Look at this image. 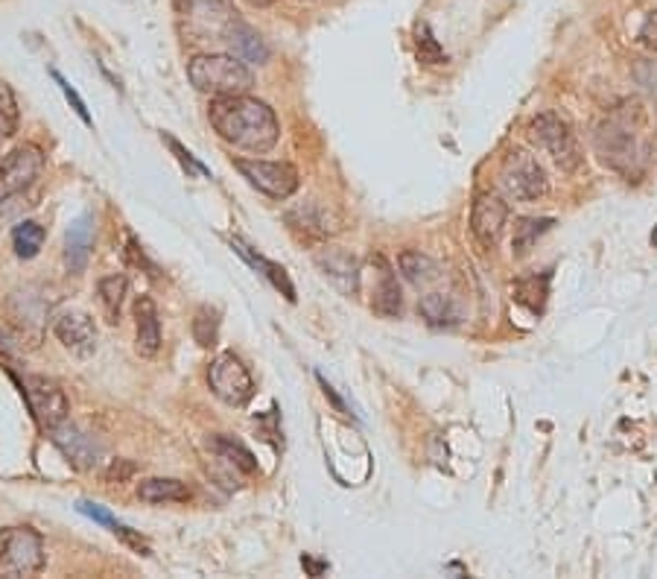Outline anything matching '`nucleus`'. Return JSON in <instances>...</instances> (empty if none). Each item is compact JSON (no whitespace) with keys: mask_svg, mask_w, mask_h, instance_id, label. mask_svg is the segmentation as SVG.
I'll return each instance as SVG.
<instances>
[{"mask_svg":"<svg viewBox=\"0 0 657 579\" xmlns=\"http://www.w3.org/2000/svg\"><path fill=\"white\" fill-rule=\"evenodd\" d=\"M315 263L322 270L324 279H331L336 287L351 296L353 290L360 287V261L353 258L351 252L345 249H324L315 255Z\"/></svg>","mask_w":657,"mask_h":579,"instance_id":"dca6fc26","label":"nucleus"},{"mask_svg":"<svg viewBox=\"0 0 657 579\" xmlns=\"http://www.w3.org/2000/svg\"><path fill=\"white\" fill-rule=\"evenodd\" d=\"M508 220V205L497 193H479L474 211H471V232L477 237L482 249H494L505 232Z\"/></svg>","mask_w":657,"mask_h":579,"instance_id":"ddd939ff","label":"nucleus"},{"mask_svg":"<svg viewBox=\"0 0 657 579\" xmlns=\"http://www.w3.org/2000/svg\"><path fill=\"white\" fill-rule=\"evenodd\" d=\"M134 348L141 358H155L158 348H162V319H158V308L150 296H141L134 301Z\"/></svg>","mask_w":657,"mask_h":579,"instance_id":"f3484780","label":"nucleus"},{"mask_svg":"<svg viewBox=\"0 0 657 579\" xmlns=\"http://www.w3.org/2000/svg\"><path fill=\"white\" fill-rule=\"evenodd\" d=\"M217 329H219V313L214 308H199L196 319H193V334L199 346H214L217 343Z\"/></svg>","mask_w":657,"mask_h":579,"instance_id":"2f4dec72","label":"nucleus"},{"mask_svg":"<svg viewBox=\"0 0 657 579\" xmlns=\"http://www.w3.org/2000/svg\"><path fill=\"white\" fill-rule=\"evenodd\" d=\"M50 442L56 445L67 463L79 468V472H91L100 463V456H103L100 445L91 436L82 434L79 427L67 425V422H62V425L50 430Z\"/></svg>","mask_w":657,"mask_h":579,"instance_id":"4468645a","label":"nucleus"},{"mask_svg":"<svg viewBox=\"0 0 657 579\" xmlns=\"http://www.w3.org/2000/svg\"><path fill=\"white\" fill-rule=\"evenodd\" d=\"M167 138V144H170V150L176 155H179V162L184 167H188V170H191V173H199V176H208V170H205V167L199 165V162H196V158H193L191 153H188V150H184V146L179 144V141H176V138H170V136H164Z\"/></svg>","mask_w":657,"mask_h":579,"instance_id":"f704fd0d","label":"nucleus"},{"mask_svg":"<svg viewBox=\"0 0 657 579\" xmlns=\"http://www.w3.org/2000/svg\"><path fill=\"white\" fill-rule=\"evenodd\" d=\"M44 170V153L36 144L15 146L10 155L0 158V205L27 191Z\"/></svg>","mask_w":657,"mask_h":579,"instance_id":"9b49d317","label":"nucleus"},{"mask_svg":"<svg viewBox=\"0 0 657 579\" xmlns=\"http://www.w3.org/2000/svg\"><path fill=\"white\" fill-rule=\"evenodd\" d=\"M179 18L188 24V33L196 39H222L237 21V10L231 0H176Z\"/></svg>","mask_w":657,"mask_h":579,"instance_id":"39448f33","label":"nucleus"},{"mask_svg":"<svg viewBox=\"0 0 657 579\" xmlns=\"http://www.w3.org/2000/svg\"><path fill=\"white\" fill-rule=\"evenodd\" d=\"M421 317L427 319L429 325H436V329H445V325H453L456 322V308H453V301L445 293H429L424 299L418 301Z\"/></svg>","mask_w":657,"mask_h":579,"instance_id":"bb28decb","label":"nucleus"},{"mask_svg":"<svg viewBox=\"0 0 657 579\" xmlns=\"http://www.w3.org/2000/svg\"><path fill=\"white\" fill-rule=\"evenodd\" d=\"M188 79L202 94L231 97L248 94L255 86V77L243 59L229 53H202L188 62Z\"/></svg>","mask_w":657,"mask_h":579,"instance_id":"f03ea898","label":"nucleus"},{"mask_svg":"<svg viewBox=\"0 0 657 579\" xmlns=\"http://www.w3.org/2000/svg\"><path fill=\"white\" fill-rule=\"evenodd\" d=\"M208 120L226 144L246 153H269L281 138V124L275 112L248 94L214 97L208 106Z\"/></svg>","mask_w":657,"mask_h":579,"instance_id":"f257e3e1","label":"nucleus"},{"mask_svg":"<svg viewBox=\"0 0 657 579\" xmlns=\"http://www.w3.org/2000/svg\"><path fill=\"white\" fill-rule=\"evenodd\" d=\"M374 261H377L381 272H377V284H374L372 308L377 310L381 317H398L400 305H403V299H400L398 279H395V272H391V267L383 261L381 255H377Z\"/></svg>","mask_w":657,"mask_h":579,"instance_id":"4be33fe9","label":"nucleus"},{"mask_svg":"<svg viewBox=\"0 0 657 579\" xmlns=\"http://www.w3.org/2000/svg\"><path fill=\"white\" fill-rule=\"evenodd\" d=\"M21 124V112H18V100H15V91H12L10 82L0 79V141H10L15 132H18Z\"/></svg>","mask_w":657,"mask_h":579,"instance_id":"c85d7f7f","label":"nucleus"},{"mask_svg":"<svg viewBox=\"0 0 657 579\" xmlns=\"http://www.w3.org/2000/svg\"><path fill=\"white\" fill-rule=\"evenodd\" d=\"M7 310H10L12 322L18 334H27L29 329H41V319H44V310L48 305L41 299L33 296V290H21V293H12V299L7 301Z\"/></svg>","mask_w":657,"mask_h":579,"instance_id":"412c9836","label":"nucleus"},{"mask_svg":"<svg viewBox=\"0 0 657 579\" xmlns=\"http://www.w3.org/2000/svg\"><path fill=\"white\" fill-rule=\"evenodd\" d=\"M529 132H532L534 144H541L546 153L553 155L555 165L562 167V170H579L581 167V150L579 141L572 136L570 124L564 120L562 115H555V112H543L532 120L529 126Z\"/></svg>","mask_w":657,"mask_h":579,"instance_id":"423d86ee","label":"nucleus"},{"mask_svg":"<svg viewBox=\"0 0 657 579\" xmlns=\"http://www.w3.org/2000/svg\"><path fill=\"white\" fill-rule=\"evenodd\" d=\"M138 498L143 503H188L191 489L176 477H146L138 483Z\"/></svg>","mask_w":657,"mask_h":579,"instance_id":"aec40b11","label":"nucleus"},{"mask_svg":"<svg viewBox=\"0 0 657 579\" xmlns=\"http://www.w3.org/2000/svg\"><path fill=\"white\" fill-rule=\"evenodd\" d=\"M307 565V570H310V574H313V577H319V574H322L324 568H327V565H322V562H310V559H301Z\"/></svg>","mask_w":657,"mask_h":579,"instance_id":"ea45409f","label":"nucleus"},{"mask_svg":"<svg viewBox=\"0 0 657 579\" xmlns=\"http://www.w3.org/2000/svg\"><path fill=\"white\" fill-rule=\"evenodd\" d=\"M415 44H418L421 62H427V65H441V62H448V53H445L441 44L433 39V33H429L427 24H418V27H415Z\"/></svg>","mask_w":657,"mask_h":579,"instance_id":"7c9ffc66","label":"nucleus"},{"mask_svg":"<svg viewBox=\"0 0 657 579\" xmlns=\"http://www.w3.org/2000/svg\"><path fill=\"white\" fill-rule=\"evenodd\" d=\"M91 246H94V220H91V217H79V220L67 229L65 237V263L74 275H79V272L88 267Z\"/></svg>","mask_w":657,"mask_h":579,"instance_id":"a211bd4d","label":"nucleus"},{"mask_svg":"<svg viewBox=\"0 0 657 579\" xmlns=\"http://www.w3.org/2000/svg\"><path fill=\"white\" fill-rule=\"evenodd\" d=\"M234 167L252 188L272 200H289L298 191V170L289 162H263V158H237Z\"/></svg>","mask_w":657,"mask_h":579,"instance_id":"9d476101","label":"nucleus"},{"mask_svg":"<svg viewBox=\"0 0 657 579\" xmlns=\"http://www.w3.org/2000/svg\"><path fill=\"white\" fill-rule=\"evenodd\" d=\"M596 150L602 162L610 165L619 173H629L637 165V132L631 124V115L626 108H619L596 129Z\"/></svg>","mask_w":657,"mask_h":579,"instance_id":"20e7f679","label":"nucleus"},{"mask_svg":"<svg viewBox=\"0 0 657 579\" xmlns=\"http://www.w3.org/2000/svg\"><path fill=\"white\" fill-rule=\"evenodd\" d=\"M134 474V465L129 463V460H115V463H112V468H108V472H105V480L108 483H124V480H129V477H132Z\"/></svg>","mask_w":657,"mask_h":579,"instance_id":"e433bc0d","label":"nucleus"},{"mask_svg":"<svg viewBox=\"0 0 657 579\" xmlns=\"http://www.w3.org/2000/svg\"><path fill=\"white\" fill-rule=\"evenodd\" d=\"M319 381H322V386H324V396H327V398H331V401H334L336 410H339V413H348V410H345V404H343V398H339V396H336V393H334V386L327 384V381H324V377H319Z\"/></svg>","mask_w":657,"mask_h":579,"instance_id":"58836bf2","label":"nucleus"},{"mask_svg":"<svg viewBox=\"0 0 657 579\" xmlns=\"http://www.w3.org/2000/svg\"><path fill=\"white\" fill-rule=\"evenodd\" d=\"M637 39H640V44H643V48L655 50V53H657V10L648 12L646 18H643V24H640Z\"/></svg>","mask_w":657,"mask_h":579,"instance_id":"72a5a7b5","label":"nucleus"},{"mask_svg":"<svg viewBox=\"0 0 657 579\" xmlns=\"http://www.w3.org/2000/svg\"><path fill=\"white\" fill-rule=\"evenodd\" d=\"M53 79H56L59 88H62V94L67 97V103H70V106H74V112H77V115L82 117V124H88V126L94 124V120H91V115H88L86 103H82V100H79V94H77V91H74V88L67 86L65 77H62V74H56V70H53Z\"/></svg>","mask_w":657,"mask_h":579,"instance_id":"473e14b6","label":"nucleus"},{"mask_svg":"<svg viewBox=\"0 0 657 579\" xmlns=\"http://www.w3.org/2000/svg\"><path fill=\"white\" fill-rule=\"evenodd\" d=\"M286 220L293 222L296 229L307 234H319V237H331V234L343 232V217L331 208V205L310 200V203L298 205L286 214Z\"/></svg>","mask_w":657,"mask_h":579,"instance_id":"2eb2a0df","label":"nucleus"},{"mask_svg":"<svg viewBox=\"0 0 657 579\" xmlns=\"http://www.w3.org/2000/svg\"><path fill=\"white\" fill-rule=\"evenodd\" d=\"M53 334L62 346L70 351V355H77V358H91L96 351V325L91 313L86 310L70 308L65 313H59L53 319Z\"/></svg>","mask_w":657,"mask_h":579,"instance_id":"f8f14e48","label":"nucleus"},{"mask_svg":"<svg viewBox=\"0 0 657 579\" xmlns=\"http://www.w3.org/2000/svg\"><path fill=\"white\" fill-rule=\"evenodd\" d=\"M226 41H229L231 50H234V56L243 59V62H252V65H263V62L269 59L267 41L260 39L258 29H252L248 24H243L240 18L229 27V33H226Z\"/></svg>","mask_w":657,"mask_h":579,"instance_id":"6ab92c4d","label":"nucleus"},{"mask_svg":"<svg viewBox=\"0 0 657 579\" xmlns=\"http://www.w3.org/2000/svg\"><path fill=\"white\" fill-rule=\"evenodd\" d=\"M234 249H237L240 255H243V258L255 267V270H260V275H263L272 287L281 290L286 299L296 301V287H293V281H289V275H286V270L281 267V263H272V261H267L263 255H255V252L248 249L246 243H240V241H234Z\"/></svg>","mask_w":657,"mask_h":579,"instance_id":"b1692460","label":"nucleus"},{"mask_svg":"<svg viewBox=\"0 0 657 579\" xmlns=\"http://www.w3.org/2000/svg\"><path fill=\"white\" fill-rule=\"evenodd\" d=\"M208 386L210 393L229 407H246L255 396V381H252V372L243 366V360L237 355H219L208 369Z\"/></svg>","mask_w":657,"mask_h":579,"instance_id":"1a4fd4ad","label":"nucleus"},{"mask_svg":"<svg viewBox=\"0 0 657 579\" xmlns=\"http://www.w3.org/2000/svg\"><path fill=\"white\" fill-rule=\"evenodd\" d=\"M652 243H655V246H657V229H655V234H652Z\"/></svg>","mask_w":657,"mask_h":579,"instance_id":"79ce46f5","label":"nucleus"},{"mask_svg":"<svg viewBox=\"0 0 657 579\" xmlns=\"http://www.w3.org/2000/svg\"><path fill=\"white\" fill-rule=\"evenodd\" d=\"M500 182L520 203H534L550 191V179H546V170L541 167V162L532 153H524V150L505 155Z\"/></svg>","mask_w":657,"mask_h":579,"instance_id":"6e6552de","label":"nucleus"},{"mask_svg":"<svg viewBox=\"0 0 657 579\" xmlns=\"http://www.w3.org/2000/svg\"><path fill=\"white\" fill-rule=\"evenodd\" d=\"M126 290H129V281L124 275H105V279L96 281V301H100V310H103V319L108 325L120 322Z\"/></svg>","mask_w":657,"mask_h":579,"instance_id":"5701e85b","label":"nucleus"},{"mask_svg":"<svg viewBox=\"0 0 657 579\" xmlns=\"http://www.w3.org/2000/svg\"><path fill=\"white\" fill-rule=\"evenodd\" d=\"M248 7H258V10H267V7H272L275 0H246Z\"/></svg>","mask_w":657,"mask_h":579,"instance_id":"a19ab883","label":"nucleus"},{"mask_svg":"<svg viewBox=\"0 0 657 579\" xmlns=\"http://www.w3.org/2000/svg\"><path fill=\"white\" fill-rule=\"evenodd\" d=\"M79 512H86L88 518H94V522H100V524H105V527H115V518H112V515H108V512L103 510V506H96V503H79Z\"/></svg>","mask_w":657,"mask_h":579,"instance_id":"4c0bfd02","label":"nucleus"},{"mask_svg":"<svg viewBox=\"0 0 657 579\" xmlns=\"http://www.w3.org/2000/svg\"><path fill=\"white\" fill-rule=\"evenodd\" d=\"M112 532H115L117 539H124L126 544L132 548V551L141 553V556H150V553H153V551H150V544H146L141 536H134V532L129 530V527H124V524H115V527H112Z\"/></svg>","mask_w":657,"mask_h":579,"instance_id":"c9c22d12","label":"nucleus"},{"mask_svg":"<svg viewBox=\"0 0 657 579\" xmlns=\"http://www.w3.org/2000/svg\"><path fill=\"white\" fill-rule=\"evenodd\" d=\"M210 448H214L222 460H229L234 468H240V472H246V474L258 472V460L252 456V451L243 448L240 442H234V439H229V436H217V439L210 442Z\"/></svg>","mask_w":657,"mask_h":579,"instance_id":"cd10ccee","label":"nucleus"},{"mask_svg":"<svg viewBox=\"0 0 657 579\" xmlns=\"http://www.w3.org/2000/svg\"><path fill=\"white\" fill-rule=\"evenodd\" d=\"M398 270L412 281V284H429L438 279V267L433 258L421 255V252H400L398 255Z\"/></svg>","mask_w":657,"mask_h":579,"instance_id":"a878e982","label":"nucleus"},{"mask_svg":"<svg viewBox=\"0 0 657 579\" xmlns=\"http://www.w3.org/2000/svg\"><path fill=\"white\" fill-rule=\"evenodd\" d=\"M550 229H553V220H534V217H524V220H517L515 241H512L517 258H524L526 252L532 249L534 243H538V237L550 232Z\"/></svg>","mask_w":657,"mask_h":579,"instance_id":"c756f323","label":"nucleus"},{"mask_svg":"<svg viewBox=\"0 0 657 579\" xmlns=\"http://www.w3.org/2000/svg\"><path fill=\"white\" fill-rule=\"evenodd\" d=\"M48 562L44 539L33 527H7L0 530V570L12 577H33Z\"/></svg>","mask_w":657,"mask_h":579,"instance_id":"7ed1b4c3","label":"nucleus"},{"mask_svg":"<svg viewBox=\"0 0 657 579\" xmlns=\"http://www.w3.org/2000/svg\"><path fill=\"white\" fill-rule=\"evenodd\" d=\"M48 241V232H44V226L33 220H24L21 226H15V232H12V249L18 258L29 261V258H36Z\"/></svg>","mask_w":657,"mask_h":579,"instance_id":"393cba45","label":"nucleus"},{"mask_svg":"<svg viewBox=\"0 0 657 579\" xmlns=\"http://www.w3.org/2000/svg\"><path fill=\"white\" fill-rule=\"evenodd\" d=\"M21 393L27 398L29 410H33V419L39 422V427L44 434H50L53 427L67 422L70 404H67L65 389H62L56 381H50V377L44 375H27L21 381Z\"/></svg>","mask_w":657,"mask_h":579,"instance_id":"0eeeda50","label":"nucleus"}]
</instances>
